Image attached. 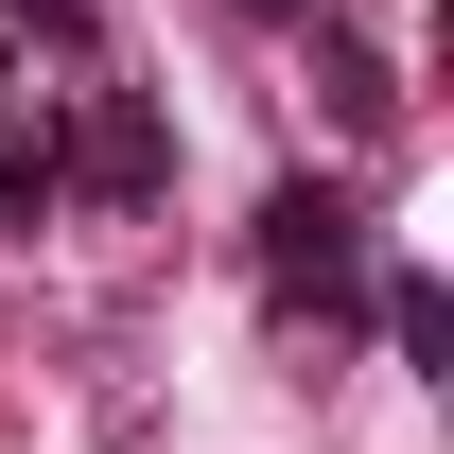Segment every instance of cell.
<instances>
[{"instance_id": "obj_1", "label": "cell", "mask_w": 454, "mask_h": 454, "mask_svg": "<svg viewBox=\"0 0 454 454\" xmlns=\"http://www.w3.org/2000/svg\"><path fill=\"white\" fill-rule=\"evenodd\" d=\"M262 280H280V297H367V210L297 175L280 210H262Z\"/></svg>"}, {"instance_id": "obj_2", "label": "cell", "mask_w": 454, "mask_h": 454, "mask_svg": "<svg viewBox=\"0 0 454 454\" xmlns=\"http://www.w3.org/2000/svg\"><path fill=\"white\" fill-rule=\"evenodd\" d=\"M70 106H88V122H70V140H53V158H70V192H106V210H140V192H158V106H140V88H70Z\"/></svg>"}, {"instance_id": "obj_3", "label": "cell", "mask_w": 454, "mask_h": 454, "mask_svg": "<svg viewBox=\"0 0 454 454\" xmlns=\"http://www.w3.org/2000/svg\"><path fill=\"white\" fill-rule=\"evenodd\" d=\"M70 192V158H53V88H18V70H0V227H35Z\"/></svg>"}]
</instances>
